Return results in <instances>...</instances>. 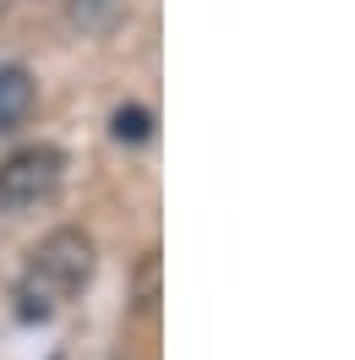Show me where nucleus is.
Listing matches in <instances>:
<instances>
[{"label": "nucleus", "instance_id": "obj_1", "mask_svg": "<svg viewBox=\"0 0 355 360\" xmlns=\"http://www.w3.org/2000/svg\"><path fill=\"white\" fill-rule=\"evenodd\" d=\"M93 262H99V251H93V240L82 229H71V224L49 229L44 240L33 246L23 278H17V316H23V322L55 316L66 300H77V295L88 290Z\"/></svg>", "mask_w": 355, "mask_h": 360}, {"label": "nucleus", "instance_id": "obj_2", "mask_svg": "<svg viewBox=\"0 0 355 360\" xmlns=\"http://www.w3.org/2000/svg\"><path fill=\"white\" fill-rule=\"evenodd\" d=\"M66 180V153L49 148V142H33V148H17L11 158H0V213H27V207L49 202Z\"/></svg>", "mask_w": 355, "mask_h": 360}, {"label": "nucleus", "instance_id": "obj_3", "mask_svg": "<svg viewBox=\"0 0 355 360\" xmlns=\"http://www.w3.org/2000/svg\"><path fill=\"white\" fill-rule=\"evenodd\" d=\"M33 98H39V88H33V77L23 66H0V131H11L17 120H27Z\"/></svg>", "mask_w": 355, "mask_h": 360}, {"label": "nucleus", "instance_id": "obj_4", "mask_svg": "<svg viewBox=\"0 0 355 360\" xmlns=\"http://www.w3.org/2000/svg\"><path fill=\"white\" fill-rule=\"evenodd\" d=\"M148 131H154L148 110H115V136L120 142H148Z\"/></svg>", "mask_w": 355, "mask_h": 360}, {"label": "nucleus", "instance_id": "obj_5", "mask_svg": "<svg viewBox=\"0 0 355 360\" xmlns=\"http://www.w3.org/2000/svg\"><path fill=\"white\" fill-rule=\"evenodd\" d=\"M154 284H158V257L148 251V262H142V311H148V306L158 300V290H154Z\"/></svg>", "mask_w": 355, "mask_h": 360}]
</instances>
